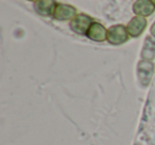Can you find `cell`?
Wrapping results in <instances>:
<instances>
[{
  "mask_svg": "<svg viewBox=\"0 0 155 145\" xmlns=\"http://www.w3.org/2000/svg\"><path fill=\"white\" fill-rule=\"evenodd\" d=\"M130 38L127 27L123 24H115L107 30V41L110 45L120 46L127 43Z\"/></svg>",
  "mask_w": 155,
  "mask_h": 145,
  "instance_id": "obj_1",
  "label": "cell"
},
{
  "mask_svg": "<svg viewBox=\"0 0 155 145\" xmlns=\"http://www.w3.org/2000/svg\"><path fill=\"white\" fill-rule=\"evenodd\" d=\"M94 22L95 21L91 16L86 14H78L70 21V29L79 35H86Z\"/></svg>",
  "mask_w": 155,
  "mask_h": 145,
  "instance_id": "obj_2",
  "label": "cell"
},
{
  "mask_svg": "<svg viewBox=\"0 0 155 145\" xmlns=\"http://www.w3.org/2000/svg\"><path fill=\"white\" fill-rule=\"evenodd\" d=\"M153 73H154V64L151 63L150 60H141L138 64L137 67L138 79H139L140 84L143 87H147L150 84L153 76Z\"/></svg>",
  "mask_w": 155,
  "mask_h": 145,
  "instance_id": "obj_3",
  "label": "cell"
},
{
  "mask_svg": "<svg viewBox=\"0 0 155 145\" xmlns=\"http://www.w3.org/2000/svg\"><path fill=\"white\" fill-rule=\"evenodd\" d=\"M77 15V9L74 7L65 3H58L55 8L53 17L60 21H66V20H72Z\"/></svg>",
  "mask_w": 155,
  "mask_h": 145,
  "instance_id": "obj_4",
  "label": "cell"
},
{
  "mask_svg": "<svg viewBox=\"0 0 155 145\" xmlns=\"http://www.w3.org/2000/svg\"><path fill=\"white\" fill-rule=\"evenodd\" d=\"M147 24H148V21H147L146 17H142V16H135V17H133L130 20V22L127 24V27L130 36L139 37L143 33Z\"/></svg>",
  "mask_w": 155,
  "mask_h": 145,
  "instance_id": "obj_5",
  "label": "cell"
},
{
  "mask_svg": "<svg viewBox=\"0 0 155 145\" xmlns=\"http://www.w3.org/2000/svg\"><path fill=\"white\" fill-rule=\"evenodd\" d=\"M155 11V5L151 0H136L133 5V12L136 16L148 17L152 15Z\"/></svg>",
  "mask_w": 155,
  "mask_h": 145,
  "instance_id": "obj_6",
  "label": "cell"
},
{
  "mask_svg": "<svg viewBox=\"0 0 155 145\" xmlns=\"http://www.w3.org/2000/svg\"><path fill=\"white\" fill-rule=\"evenodd\" d=\"M86 36L88 37L91 40L97 41V43H102L105 39H107V30L104 28L99 22H94L89 28L88 32H87Z\"/></svg>",
  "mask_w": 155,
  "mask_h": 145,
  "instance_id": "obj_7",
  "label": "cell"
},
{
  "mask_svg": "<svg viewBox=\"0 0 155 145\" xmlns=\"http://www.w3.org/2000/svg\"><path fill=\"white\" fill-rule=\"evenodd\" d=\"M56 5L55 0H37L34 2V10L41 16H51L54 14Z\"/></svg>",
  "mask_w": 155,
  "mask_h": 145,
  "instance_id": "obj_8",
  "label": "cell"
},
{
  "mask_svg": "<svg viewBox=\"0 0 155 145\" xmlns=\"http://www.w3.org/2000/svg\"><path fill=\"white\" fill-rule=\"evenodd\" d=\"M141 57L143 60H152L155 57V39L148 36L144 40L141 51Z\"/></svg>",
  "mask_w": 155,
  "mask_h": 145,
  "instance_id": "obj_9",
  "label": "cell"
},
{
  "mask_svg": "<svg viewBox=\"0 0 155 145\" xmlns=\"http://www.w3.org/2000/svg\"><path fill=\"white\" fill-rule=\"evenodd\" d=\"M150 32H151V34L153 35V37H155V22L152 24V27H151V29H150Z\"/></svg>",
  "mask_w": 155,
  "mask_h": 145,
  "instance_id": "obj_10",
  "label": "cell"
},
{
  "mask_svg": "<svg viewBox=\"0 0 155 145\" xmlns=\"http://www.w3.org/2000/svg\"><path fill=\"white\" fill-rule=\"evenodd\" d=\"M28 1H35V2H36L37 0H28Z\"/></svg>",
  "mask_w": 155,
  "mask_h": 145,
  "instance_id": "obj_11",
  "label": "cell"
},
{
  "mask_svg": "<svg viewBox=\"0 0 155 145\" xmlns=\"http://www.w3.org/2000/svg\"><path fill=\"white\" fill-rule=\"evenodd\" d=\"M151 1H152V2H153V3H154V5H155V0H151Z\"/></svg>",
  "mask_w": 155,
  "mask_h": 145,
  "instance_id": "obj_12",
  "label": "cell"
}]
</instances>
